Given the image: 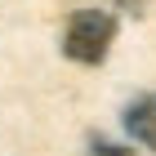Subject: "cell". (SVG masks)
Masks as SVG:
<instances>
[{"instance_id": "6da1fadb", "label": "cell", "mask_w": 156, "mask_h": 156, "mask_svg": "<svg viewBox=\"0 0 156 156\" xmlns=\"http://www.w3.org/2000/svg\"><path fill=\"white\" fill-rule=\"evenodd\" d=\"M112 36H116V18H112V13L80 9V13H72V23H67V31H62V54H67L72 62L94 67V62L107 58Z\"/></svg>"}, {"instance_id": "7a4b0ae2", "label": "cell", "mask_w": 156, "mask_h": 156, "mask_svg": "<svg viewBox=\"0 0 156 156\" xmlns=\"http://www.w3.org/2000/svg\"><path fill=\"white\" fill-rule=\"evenodd\" d=\"M125 129H129V138L134 143H143L147 152H156V94H138L125 107Z\"/></svg>"}, {"instance_id": "3957f363", "label": "cell", "mask_w": 156, "mask_h": 156, "mask_svg": "<svg viewBox=\"0 0 156 156\" xmlns=\"http://www.w3.org/2000/svg\"><path fill=\"white\" fill-rule=\"evenodd\" d=\"M89 156H129V152H125V147H116V143H107V138H98V134H94V138H89Z\"/></svg>"}, {"instance_id": "277c9868", "label": "cell", "mask_w": 156, "mask_h": 156, "mask_svg": "<svg viewBox=\"0 0 156 156\" xmlns=\"http://www.w3.org/2000/svg\"><path fill=\"white\" fill-rule=\"evenodd\" d=\"M120 9H125V13H138V9H143V0H120Z\"/></svg>"}]
</instances>
